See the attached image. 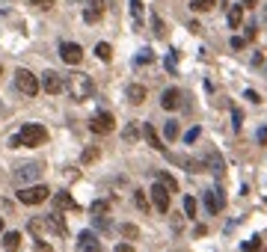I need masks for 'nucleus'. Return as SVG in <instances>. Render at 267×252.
<instances>
[{
  "instance_id": "12",
  "label": "nucleus",
  "mask_w": 267,
  "mask_h": 252,
  "mask_svg": "<svg viewBox=\"0 0 267 252\" xmlns=\"http://www.w3.org/2000/svg\"><path fill=\"white\" fill-rule=\"evenodd\" d=\"M77 252H101L98 238H95L92 232H83V235L77 238Z\"/></svg>"
},
{
  "instance_id": "33",
  "label": "nucleus",
  "mask_w": 267,
  "mask_h": 252,
  "mask_svg": "<svg viewBox=\"0 0 267 252\" xmlns=\"http://www.w3.org/2000/svg\"><path fill=\"white\" fill-rule=\"evenodd\" d=\"M152 30H155V36H163V33H166V30H163V21H160L158 15L152 18Z\"/></svg>"
},
{
  "instance_id": "32",
  "label": "nucleus",
  "mask_w": 267,
  "mask_h": 252,
  "mask_svg": "<svg viewBox=\"0 0 267 252\" xmlns=\"http://www.w3.org/2000/svg\"><path fill=\"white\" fill-rule=\"evenodd\" d=\"M122 137H125L128 143H131V140H137V137H140V131H137V125H128V128L122 131Z\"/></svg>"
},
{
  "instance_id": "31",
  "label": "nucleus",
  "mask_w": 267,
  "mask_h": 252,
  "mask_svg": "<svg viewBox=\"0 0 267 252\" xmlns=\"http://www.w3.org/2000/svg\"><path fill=\"white\" fill-rule=\"evenodd\" d=\"M152 59H155V56H152V50H146V48L137 53V65H146V62H152Z\"/></svg>"
},
{
  "instance_id": "20",
  "label": "nucleus",
  "mask_w": 267,
  "mask_h": 252,
  "mask_svg": "<svg viewBox=\"0 0 267 252\" xmlns=\"http://www.w3.org/2000/svg\"><path fill=\"white\" fill-rule=\"evenodd\" d=\"M18 247H21V235H18V232H6V235H3V250L18 252Z\"/></svg>"
},
{
  "instance_id": "19",
  "label": "nucleus",
  "mask_w": 267,
  "mask_h": 252,
  "mask_svg": "<svg viewBox=\"0 0 267 252\" xmlns=\"http://www.w3.org/2000/svg\"><path fill=\"white\" fill-rule=\"evenodd\" d=\"M53 205L62 208V211H77V202H74L68 193H56V196H53Z\"/></svg>"
},
{
  "instance_id": "38",
  "label": "nucleus",
  "mask_w": 267,
  "mask_h": 252,
  "mask_svg": "<svg viewBox=\"0 0 267 252\" xmlns=\"http://www.w3.org/2000/svg\"><path fill=\"white\" fill-rule=\"evenodd\" d=\"M166 68L175 74V53H169V56H166Z\"/></svg>"
},
{
  "instance_id": "2",
  "label": "nucleus",
  "mask_w": 267,
  "mask_h": 252,
  "mask_svg": "<svg viewBox=\"0 0 267 252\" xmlns=\"http://www.w3.org/2000/svg\"><path fill=\"white\" fill-rule=\"evenodd\" d=\"M45 140H48V131H45L42 125H24V128L9 140V146H12V149H21V146L36 149V146H42Z\"/></svg>"
},
{
  "instance_id": "14",
  "label": "nucleus",
  "mask_w": 267,
  "mask_h": 252,
  "mask_svg": "<svg viewBox=\"0 0 267 252\" xmlns=\"http://www.w3.org/2000/svg\"><path fill=\"white\" fill-rule=\"evenodd\" d=\"M101 15H104V0H92L86 6V12H83V21L86 24H95V21H101Z\"/></svg>"
},
{
  "instance_id": "45",
  "label": "nucleus",
  "mask_w": 267,
  "mask_h": 252,
  "mask_svg": "<svg viewBox=\"0 0 267 252\" xmlns=\"http://www.w3.org/2000/svg\"><path fill=\"white\" fill-rule=\"evenodd\" d=\"M241 3H244V6H256L259 0H241Z\"/></svg>"
},
{
  "instance_id": "5",
  "label": "nucleus",
  "mask_w": 267,
  "mask_h": 252,
  "mask_svg": "<svg viewBox=\"0 0 267 252\" xmlns=\"http://www.w3.org/2000/svg\"><path fill=\"white\" fill-rule=\"evenodd\" d=\"M113 128H116V119H113L107 110L95 113L92 122H89V131H92V134H113Z\"/></svg>"
},
{
  "instance_id": "18",
  "label": "nucleus",
  "mask_w": 267,
  "mask_h": 252,
  "mask_svg": "<svg viewBox=\"0 0 267 252\" xmlns=\"http://www.w3.org/2000/svg\"><path fill=\"white\" fill-rule=\"evenodd\" d=\"M143 137H146V143H149L152 149H158V151H163V149H166V146L160 143V137H158L155 125H146V128H143Z\"/></svg>"
},
{
  "instance_id": "25",
  "label": "nucleus",
  "mask_w": 267,
  "mask_h": 252,
  "mask_svg": "<svg viewBox=\"0 0 267 252\" xmlns=\"http://www.w3.org/2000/svg\"><path fill=\"white\" fill-rule=\"evenodd\" d=\"M134 205H137L143 214L149 211V199H146V193H143V190H134Z\"/></svg>"
},
{
  "instance_id": "16",
  "label": "nucleus",
  "mask_w": 267,
  "mask_h": 252,
  "mask_svg": "<svg viewBox=\"0 0 267 252\" xmlns=\"http://www.w3.org/2000/svg\"><path fill=\"white\" fill-rule=\"evenodd\" d=\"M226 21H229V27H241V24H244V3L229 6V9H226Z\"/></svg>"
},
{
  "instance_id": "36",
  "label": "nucleus",
  "mask_w": 267,
  "mask_h": 252,
  "mask_svg": "<svg viewBox=\"0 0 267 252\" xmlns=\"http://www.w3.org/2000/svg\"><path fill=\"white\" fill-rule=\"evenodd\" d=\"M33 6H39V9H51L53 6V0H30Z\"/></svg>"
},
{
  "instance_id": "8",
  "label": "nucleus",
  "mask_w": 267,
  "mask_h": 252,
  "mask_svg": "<svg viewBox=\"0 0 267 252\" xmlns=\"http://www.w3.org/2000/svg\"><path fill=\"white\" fill-rule=\"evenodd\" d=\"M59 56H62V62L77 65V62L83 59V48H80L77 42H62V45H59Z\"/></svg>"
},
{
  "instance_id": "27",
  "label": "nucleus",
  "mask_w": 267,
  "mask_h": 252,
  "mask_svg": "<svg viewBox=\"0 0 267 252\" xmlns=\"http://www.w3.org/2000/svg\"><path fill=\"white\" fill-rule=\"evenodd\" d=\"M190 9L193 12H208V9H214V0H193Z\"/></svg>"
},
{
  "instance_id": "1",
  "label": "nucleus",
  "mask_w": 267,
  "mask_h": 252,
  "mask_svg": "<svg viewBox=\"0 0 267 252\" xmlns=\"http://www.w3.org/2000/svg\"><path fill=\"white\" fill-rule=\"evenodd\" d=\"M65 89H68V95H71L74 101H86V98L95 95V83H92V77L83 74V71L68 74V77H65Z\"/></svg>"
},
{
  "instance_id": "22",
  "label": "nucleus",
  "mask_w": 267,
  "mask_h": 252,
  "mask_svg": "<svg viewBox=\"0 0 267 252\" xmlns=\"http://www.w3.org/2000/svg\"><path fill=\"white\" fill-rule=\"evenodd\" d=\"M163 137H166L169 143H172V140H178V122H175V119H169V122L163 125Z\"/></svg>"
},
{
  "instance_id": "30",
  "label": "nucleus",
  "mask_w": 267,
  "mask_h": 252,
  "mask_svg": "<svg viewBox=\"0 0 267 252\" xmlns=\"http://www.w3.org/2000/svg\"><path fill=\"white\" fill-rule=\"evenodd\" d=\"M259 250H262V241H259V238H250V241L244 244V252H259Z\"/></svg>"
},
{
  "instance_id": "11",
  "label": "nucleus",
  "mask_w": 267,
  "mask_h": 252,
  "mask_svg": "<svg viewBox=\"0 0 267 252\" xmlns=\"http://www.w3.org/2000/svg\"><path fill=\"white\" fill-rule=\"evenodd\" d=\"M223 205H226V199H223L220 190H205V208H208L211 214H220Z\"/></svg>"
},
{
  "instance_id": "7",
  "label": "nucleus",
  "mask_w": 267,
  "mask_h": 252,
  "mask_svg": "<svg viewBox=\"0 0 267 252\" xmlns=\"http://www.w3.org/2000/svg\"><path fill=\"white\" fill-rule=\"evenodd\" d=\"M149 193H152L155 208H158L160 214H166V211H169V196H172V193H169V187H166V184H160V181H155V187H152Z\"/></svg>"
},
{
  "instance_id": "6",
  "label": "nucleus",
  "mask_w": 267,
  "mask_h": 252,
  "mask_svg": "<svg viewBox=\"0 0 267 252\" xmlns=\"http://www.w3.org/2000/svg\"><path fill=\"white\" fill-rule=\"evenodd\" d=\"M15 184H30V181H39L42 178V166L39 163H24V166H18L15 169Z\"/></svg>"
},
{
  "instance_id": "46",
  "label": "nucleus",
  "mask_w": 267,
  "mask_h": 252,
  "mask_svg": "<svg viewBox=\"0 0 267 252\" xmlns=\"http://www.w3.org/2000/svg\"><path fill=\"white\" fill-rule=\"evenodd\" d=\"M265 24H267V6H265Z\"/></svg>"
},
{
  "instance_id": "15",
  "label": "nucleus",
  "mask_w": 267,
  "mask_h": 252,
  "mask_svg": "<svg viewBox=\"0 0 267 252\" xmlns=\"http://www.w3.org/2000/svg\"><path fill=\"white\" fill-rule=\"evenodd\" d=\"M45 229H48V232H53V235H59V238H65V235H68L65 223H62L56 214H48V217H45Z\"/></svg>"
},
{
  "instance_id": "28",
  "label": "nucleus",
  "mask_w": 267,
  "mask_h": 252,
  "mask_svg": "<svg viewBox=\"0 0 267 252\" xmlns=\"http://www.w3.org/2000/svg\"><path fill=\"white\" fill-rule=\"evenodd\" d=\"M184 214L187 217H196V199L193 196H184Z\"/></svg>"
},
{
  "instance_id": "3",
  "label": "nucleus",
  "mask_w": 267,
  "mask_h": 252,
  "mask_svg": "<svg viewBox=\"0 0 267 252\" xmlns=\"http://www.w3.org/2000/svg\"><path fill=\"white\" fill-rule=\"evenodd\" d=\"M15 86H18V92H24L27 98H33V95H39V80H36V74L33 71H27V68H18L15 71Z\"/></svg>"
},
{
  "instance_id": "24",
  "label": "nucleus",
  "mask_w": 267,
  "mask_h": 252,
  "mask_svg": "<svg viewBox=\"0 0 267 252\" xmlns=\"http://www.w3.org/2000/svg\"><path fill=\"white\" fill-rule=\"evenodd\" d=\"M158 181H160V184H166V187H169V193H178V181H175L169 172H160V175H158Z\"/></svg>"
},
{
  "instance_id": "34",
  "label": "nucleus",
  "mask_w": 267,
  "mask_h": 252,
  "mask_svg": "<svg viewBox=\"0 0 267 252\" xmlns=\"http://www.w3.org/2000/svg\"><path fill=\"white\" fill-rule=\"evenodd\" d=\"M199 134H202L199 128H190V131L184 134V143H196V140H199Z\"/></svg>"
},
{
  "instance_id": "26",
  "label": "nucleus",
  "mask_w": 267,
  "mask_h": 252,
  "mask_svg": "<svg viewBox=\"0 0 267 252\" xmlns=\"http://www.w3.org/2000/svg\"><path fill=\"white\" fill-rule=\"evenodd\" d=\"M110 211V202H104V199H98V202H92V214L95 217H104Z\"/></svg>"
},
{
  "instance_id": "37",
  "label": "nucleus",
  "mask_w": 267,
  "mask_h": 252,
  "mask_svg": "<svg viewBox=\"0 0 267 252\" xmlns=\"http://www.w3.org/2000/svg\"><path fill=\"white\" fill-rule=\"evenodd\" d=\"M244 45H247V39H241V36H235V39H232V48H235V50H241Z\"/></svg>"
},
{
  "instance_id": "29",
  "label": "nucleus",
  "mask_w": 267,
  "mask_h": 252,
  "mask_svg": "<svg viewBox=\"0 0 267 252\" xmlns=\"http://www.w3.org/2000/svg\"><path fill=\"white\" fill-rule=\"evenodd\" d=\"M119 232H122V235H125V238H128V241H134V238H137V235H140V232H137V226H131V223H125V226H122V229H119Z\"/></svg>"
},
{
  "instance_id": "17",
  "label": "nucleus",
  "mask_w": 267,
  "mask_h": 252,
  "mask_svg": "<svg viewBox=\"0 0 267 252\" xmlns=\"http://www.w3.org/2000/svg\"><path fill=\"white\" fill-rule=\"evenodd\" d=\"M125 95H128L131 104H143V101H146V86H143V83H131Z\"/></svg>"
},
{
  "instance_id": "13",
  "label": "nucleus",
  "mask_w": 267,
  "mask_h": 252,
  "mask_svg": "<svg viewBox=\"0 0 267 252\" xmlns=\"http://www.w3.org/2000/svg\"><path fill=\"white\" fill-rule=\"evenodd\" d=\"M178 104H181V92H178L175 86L163 89V95H160V107H163V110H175Z\"/></svg>"
},
{
  "instance_id": "4",
  "label": "nucleus",
  "mask_w": 267,
  "mask_h": 252,
  "mask_svg": "<svg viewBox=\"0 0 267 252\" xmlns=\"http://www.w3.org/2000/svg\"><path fill=\"white\" fill-rule=\"evenodd\" d=\"M51 196V190L45 187V184H33V187H24L21 193H18V199L24 202V205H39V202H45Z\"/></svg>"
},
{
  "instance_id": "40",
  "label": "nucleus",
  "mask_w": 267,
  "mask_h": 252,
  "mask_svg": "<svg viewBox=\"0 0 267 252\" xmlns=\"http://www.w3.org/2000/svg\"><path fill=\"white\" fill-rule=\"evenodd\" d=\"M232 119H235V122H232V125H235V131H241V110H235V113H232Z\"/></svg>"
},
{
  "instance_id": "9",
  "label": "nucleus",
  "mask_w": 267,
  "mask_h": 252,
  "mask_svg": "<svg viewBox=\"0 0 267 252\" xmlns=\"http://www.w3.org/2000/svg\"><path fill=\"white\" fill-rule=\"evenodd\" d=\"M42 89H45L48 95H59V92L65 89V80H62L56 71H45V74H42Z\"/></svg>"
},
{
  "instance_id": "23",
  "label": "nucleus",
  "mask_w": 267,
  "mask_h": 252,
  "mask_svg": "<svg viewBox=\"0 0 267 252\" xmlns=\"http://www.w3.org/2000/svg\"><path fill=\"white\" fill-rule=\"evenodd\" d=\"M95 53H98V59H104V62H107V59L113 56V48H110L107 42H98V45H95Z\"/></svg>"
},
{
  "instance_id": "39",
  "label": "nucleus",
  "mask_w": 267,
  "mask_h": 252,
  "mask_svg": "<svg viewBox=\"0 0 267 252\" xmlns=\"http://www.w3.org/2000/svg\"><path fill=\"white\" fill-rule=\"evenodd\" d=\"M247 98H250L253 104H259V101H262V95H259V92H253V89H247Z\"/></svg>"
},
{
  "instance_id": "21",
  "label": "nucleus",
  "mask_w": 267,
  "mask_h": 252,
  "mask_svg": "<svg viewBox=\"0 0 267 252\" xmlns=\"http://www.w3.org/2000/svg\"><path fill=\"white\" fill-rule=\"evenodd\" d=\"M131 15H134V27H143V0H131Z\"/></svg>"
},
{
  "instance_id": "35",
  "label": "nucleus",
  "mask_w": 267,
  "mask_h": 252,
  "mask_svg": "<svg viewBox=\"0 0 267 252\" xmlns=\"http://www.w3.org/2000/svg\"><path fill=\"white\" fill-rule=\"evenodd\" d=\"M92 160H98V149H86L83 151V163H92Z\"/></svg>"
},
{
  "instance_id": "42",
  "label": "nucleus",
  "mask_w": 267,
  "mask_h": 252,
  "mask_svg": "<svg viewBox=\"0 0 267 252\" xmlns=\"http://www.w3.org/2000/svg\"><path fill=\"white\" fill-rule=\"evenodd\" d=\"M36 252H53L48 244H42V241H36Z\"/></svg>"
},
{
  "instance_id": "44",
  "label": "nucleus",
  "mask_w": 267,
  "mask_h": 252,
  "mask_svg": "<svg viewBox=\"0 0 267 252\" xmlns=\"http://www.w3.org/2000/svg\"><path fill=\"white\" fill-rule=\"evenodd\" d=\"M116 252H134V247H131V244H119V247H116Z\"/></svg>"
},
{
  "instance_id": "43",
  "label": "nucleus",
  "mask_w": 267,
  "mask_h": 252,
  "mask_svg": "<svg viewBox=\"0 0 267 252\" xmlns=\"http://www.w3.org/2000/svg\"><path fill=\"white\" fill-rule=\"evenodd\" d=\"M259 143H262V146H267V128H262V131H259Z\"/></svg>"
},
{
  "instance_id": "10",
  "label": "nucleus",
  "mask_w": 267,
  "mask_h": 252,
  "mask_svg": "<svg viewBox=\"0 0 267 252\" xmlns=\"http://www.w3.org/2000/svg\"><path fill=\"white\" fill-rule=\"evenodd\" d=\"M202 163H205V169H208L211 175H217V178L223 175V157H220L217 151H211V149H208V151H205V157H202Z\"/></svg>"
},
{
  "instance_id": "47",
  "label": "nucleus",
  "mask_w": 267,
  "mask_h": 252,
  "mask_svg": "<svg viewBox=\"0 0 267 252\" xmlns=\"http://www.w3.org/2000/svg\"><path fill=\"white\" fill-rule=\"evenodd\" d=\"M0 232H3V220H0Z\"/></svg>"
},
{
  "instance_id": "41",
  "label": "nucleus",
  "mask_w": 267,
  "mask_h": 252,
  "mask_svg": "<svg viewBox=\"0 0 267 252\" xmlns=\"http://www.w3.org/2000/svg\"><path fill=\"white\" fill-rule=\"evenodd\" d=\"M256 33H259L256 24H247V39H256Z\"/></svg>"
}]
</instances>
